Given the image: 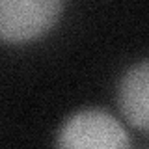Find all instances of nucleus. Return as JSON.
<instances>
[{"label": "nucleus", "mask_w": 149, "mask_h": 149, "mask_svg": "<svg viewBox=\"0 0 149 149\" xmlns=\"http://www.w3.org/2000/svg\"><path fill=\"white\" fill-rule=\"evenodd\" d=\"M118 104L130 125L149 130V60L123 73L118 84Z\"/></svg>", "instance_id": "7ed1b4c3"}, {"label": "nucleus", "mask_w": 149, "mask_h": 149, "mask_svg": "<svg viewBox=\"0 0 149 149\" xmlns=\"http://www.w3.org/2000/svg\"><path fill=\"white\" fill-rule=\"evenodd\" d=\"M56 149H130L125 127L101 108H84L63 121Z\"/></svg>", "instance_id": "f257e3e1"}, {"label": "nucleus", "mask_w": 149, "mask_h": 149, "mask_svg": "<svg viewBox=\"0 0 149 149\" xmlns=\"http://www.w3.org/2000/svg\"><path fill=\"white\" fill-rule=\"evenodd\" d=\"M63 9L58 0H0V37L26 41L47 32Z\"/></svg>", "instance_id": "f03ea898"}]
</instances>
